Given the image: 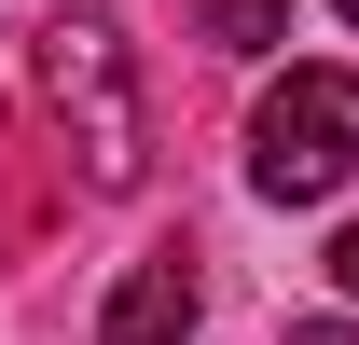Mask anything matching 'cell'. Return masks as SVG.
<instances>
[{"label":"cell","instance_id":"cell-1","mask_svg":"<svg viewBox=\"0 0 359 345\" xmlns=\"http://www.w3.org/2000/svg\"><path fill=\"white\" fill-rule=\"evenodd\" d=\"M28 83H42V111L69 125V152H83L97 194H138L152 125H138V55H125V28H111V14H42Z\"/></svg>","mask_w":359,"mask_h":345},{"label":"cell","instance_id":"cell-2","mask_svg":"<svg viewBox=\"0 0 359 345\" xmlns=\"http://www.w3.org/2000/svg\"><path fill=\"white\" fill-rule=\"evenodd\" d=\"M249 180L276 208H318L359 180V69H276L249 111Z\"/></svg>","mask_w":359,"mask_h":345},{"label":"cell","instance_id":"cell-3","mask_svg":"<svg viewBox=\"0 0 359 345\" xmlns=\"http://www.w3.org/2000/svg\"><path fill=\"white\" fill-rule=\"evenodd\" d=\"M194 318H208L194 249H152V262H125V290L97 304V345H194Z\"/></svg>","mask_w":359,"mask_h":345},{"label":"cell","instance_id":"cell-4","mask_svg":"<svg viewBox=\"0 0 359 345\" xmlns=\"http://www.w3.org/2000/svg\"><path fill=\"white\" fill-rule=\"evenodd\" d=\"M194 14H208L222 55H276V42H290V0H194Z\"/></svg>","mask_w":359,"mask_h":345},{"label":"cell","instance_id":"cell-5","mask_svg":"<svg viewBox=\"0 0 359 345\" xmlns=\"http://www.w3.org/2000/svg\"><path fill=\"white\" fill-rule=\"evenodd\" d=\"M332 276H346V290H359V221H346V235H332Z\"/></svg>","mask_w":359,"mask_h":345},{"label":"cell","instance_id":"cell-6","mask_svg":"<svg viewBox=\"0 0 359 345\" xmlns=\"http://www.w3.org/2000/svg\"><path fill=\"white\" fill-rule=\"evenodd\" d=\"M290 345H359V332H346V318H304V332H290Z\"/></svg>","mask_w":359,"mask_h":345},{"label":"cell","instance_id":"cell-7","mask_svg":"<svg viewBox=\"0 0 359 345\" xmlns=\"http://www.w3.org/2000/svg\"><path fill=\"white\" fill-rule=\"evenodd\" d=\"M332 14H346V28H359V0H332Z\"/></svg>","mask_w":359,"mask_h":345}]
</instances>
